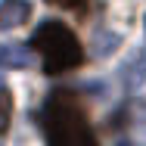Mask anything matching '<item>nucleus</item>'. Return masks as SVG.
Listing matches in <instances>:
<instances>
[{"label":"nucleus","mask_w":146,"mask_h":146,"mask_svg":"<svg viewBox=\"0 0 146 146\" xmlns=\"http://www.w3.org/2000/svg\"><path fill=\"white\" fill-rule=\"evenodd\" d=\"M31 47L44 56V72L47 75H59V72H68V68H78L84 62L81 40L75 37L72 28H65L56 19H47V22L37 25V31L31 34Z\"/></svg>","instance_id":"nucleus-2"},{"label":"nucleus","mask_w":146,"mask_h":146,"mask_svg":"<svg viewBox=\"0 0 146 146\" xmlns=\"http://www.w3.org/2000/svg\"><path fill=\"white\" fill-rule=\"evenodd\" d=\"M0 65L3 68H25L31 65V53L22 44H0Z\"/></svg>","instance_id":"nucleus-5"},{"label":"nucleus","mask_w":146,"mask_h":146,"mask_svg":"<svg viewBox=\"0 0 146 146\" xmlns=\"http://www.w3.org/2000/svg\"><path fill=\"white\" fill-rule=\"evenodd\" d=\"M44 134L50 146H100L87 124V112L72 90H56L44 103Z\"/></svg>","instance_id":"nucleus-1"},{"label":"nucleus","mask_w":146,"mask_h":146,"mask_svg":"<svg viewBox=\"0 0 146 146\" xmlns=\"http://www.w3.org/2000/svg\"><path fill=\"white\" fill-rule=\"evenodd\" d=\"M9 121H13V96L6 90H0V134H6Z\"/></svg>","instance_id":"nucleus-6"},{"label":"nucleus","mask_w":146,"mask_h":146,"mask_svg":"<svg viewBox=\"0 0 146 146\" xmlns=\"http://www.w3.org/2000/svg\"><path fill=\"white\" fill-rule=\"evenodd\" d=\"M118 146H131V143H118Z\"/></svg>","instance_id":"nucleus-9"},{"label":"nucleus","mask_w":146,"mask_h":146,"mask_svg":"<svg viewBox=\"0 0 146 146\" xmlns=\"http://www.w3.org/2000/svg\"><path fill=\"white\" fill-rule=\"evenodd\" d=\"M47 3L62 6V9H87V6H90V0H47Z\"/></svg>","instance_id":"nucleus-7"},{"label":"nucleus","mask_w":146,"mask_h":146,"mask_svg":"<svg viewBox=\"0 0 146 146\" xmlns=\"http://www.w3.org/2000/svg\"><path fill=\"white\" fill-rule=\"evenodd\" d=\"M121 78H124V87L127 90H137L146 81V47L140 50V53L131 56V62L121 68Z\"/></svg>","instance_id":"nucleus-4"},{"label":"nucleus","mask_w":146,"mask_h":146,"mask_svg":"<svg viewBox=\"0 0 146 146\" xmlns=\"http://www.w3.org/2000/svg\"><path fill=\"white\" fill-rule=\"evenodd\" d=\"M28 16H31V3L28 0H3V3H0V31L28 22Z\"/></svg>","instance_id":"nucleus-3"},{"label":"nucleus","mask_w":146,"mask_h":146,"mask_svg":"<svg viewBox=\"0 0 146 146\" xmlns=\"http://www.w3.org/2000/svg\"><path fill=\"white\" fill-rule=\"evenodd\" d=\"M0 90H3V78H0Z\"/></svg>","instance_id":"nucleus-8"}]
</instances>
